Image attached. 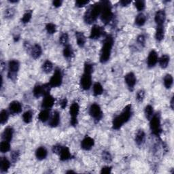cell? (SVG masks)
<instances>
[{"label":"cell","instance_id":"18","mask_svg":"<svg viewBox=\"0 0 174 174\" xmlns=\"http://www.w3.org/2000/svg\"><path fill=\"white\" fill-rule=\"evenodd\" d=\"M42 49L40 44H36L35 45H33V46H32V50H31V54H32V57L34 59H39L41 55H42Z\"/></svg>","mask_w":174,"mask_h":174},{"label":"cell","instance_id":"54","mask_svg":"<svg viewBox=\"0 0 174 174\" xmlns=\"http://www.w3.org/2000/svg\"><path fill=\"white\" fill-rule=\"evenodd\" d=\"M131 3V1H129V0H122L120 2V3L121 6H127Z\"/></svg>","mask_w":174,"mask_h":174},{"label":"cell","instance_id":"58","mask_svg":"<svg viewBox=\"0 0 174 174\" xmlns=\"http://www.w3.org/2000/svg\"><path fill=\"white\" fill-rule=\"evenodd\" d=\"M10 3H16V2H18L17 1H10Z\"/></svg>","mask_w":174,"mask_h":174},{"label":"cell","instance_id":"11","mask_svg":"<svg viewBox=\"0 0 174 174\" xmlns=\"http://www.w3.org/2000/svg\"><path fill=\"white\" fill-rule=\"evenodd\" d=\"M91 85H92L91 75L84 73V74L83 75V76H82L80 79L81 88L85 91H87L90 89Z\"/></svg>","mask_w":174,"mask_h":174},{"label":"cell","instance_id":"3","mask_svg":"<svg viewBox=\"0 0 174 174\" xmlns=\"http://www.w3.org/2000/svg\"><path fill=\"white\" fill-rule=\"evenodd\" d=\"M114 44V39L112 36L108 35L105 37V41L101 48L100 53V62L101 63H105L110 60L112 49Z\"/></svg>","mask_w":174,"mask_h":174},{"label":"cell","instance_id":"53","mask_svg":"<svg viewBox=\"0 0 174 174\" xmlns=\"http://www.w3.org/2000/svg\"><path fill=\"white\" fill-rule=\"evenodd\" d=\"M63 2L61 0H55V1L53 2V5L55 7V8H59L61 5H62Z\"/></svg>","mask_w":174,"mask_h":174},{"label":"cell","instance_id":"24","mask_svg":"<svg viewBox=\"0 0 174 174\" xmlns=\"http://www.w3.org/2000/svg\"><path fill=\"white\" fill-rule=\"evenodd\" d=\"M47 155H48L47 150L44 147H43V146H41V147L38 148L36 150V156L38 160L45 159L46 158Z\"/></svg>","mask_w":174,"mask_h":174},{"label":"cell","instance_id":"47","mask_svg":"<svg viewBox=\"0 0 174 174\" xmlns=\"http://www.w3.org/2000/svg\"><path fill=\"white\" fill-rule=\"evenodd\" d=\"M15 14V10L14 8H8L5 10L4 12V16L6 19L12 18Z\"/></svg>","mask_w":174,"mask_h":174},{"label":"cell","instance_id":"28","mask_svg":"<svg viewBox=\"0 0 174 174\" xmlns=\"http://www.w3.org/2000/svg\"><path fill=\"white\" fill-rule=\"evenodd\" d=\"M50 118V111L48 109H43V110L40 112L38 118L40 121L43 122H46L49 121Z\"/></svg>","mask_w":174,"mask_h":174},{"label":"cell","instance_id":"17","mask_svg":"<svg viewBox=\"0 0 174 174\" xmlns=\"http://www.w3.org/2000/svg\"><path fill=\"white\" fill-rule=\"evenodd\" d=\"M9 111L13 114H18L22 112V105L18 101H13L9 105Z\"/></svg>","mask_w":174,"mask_h":174},{"label":"cell","instance_id":"34","mask_svg":"<svg viewBox=\"0 0 174 174\" xmlns=\"http://www.w3.org/2000/svg\"><path fill=\"white\" fill-rule=\"evenodd\" d=\"M93 94L95 96H98L100 95L104 92V88L102 85L100 83H95L93 85Z\"/></svg>","mask_w":174,"mask_h":174},{"label":"cell","instance_id":"16","mask_svg":"<svg viewBox=\"0 0 174 174\" xmlns=\"http://www.w3.org/2000/svg\"><path fill=\"white\" fill-rule=\"evenodd\" d=\"M54 102H55V99L52 95H48L44 98L42 103V108L43 109H48V110H49V109L53 108L54 104Z\"/></svg>","mask_w":174,"mask_h":174},{"label":"cell","instance_id":"49","mask_svg":"<svg viewBox=\"0 0 174 174\" xmlns=\"http://www.w3.org/2000/svg\"><path fill=\"white\" fill-rule=\"evenodd\" d=\"M63 148V146H61V145H55L54 146L53 148H52V151L53 153L56 155H59L60 154V152L61 151V150Z\"/></svg>","mask_w":174,"mask_h":174},{"label":"cell","instance_id":"19","mask_svg":"<svg viewBox=\"0 0 174 174\" xmlns=\"http://www.w3.org/2000/svg\"><path fill=\"white\" fill-rule=\"evenodd\" d=\"M13 135H14V129L10 127H6L2 134L3 140L9 142H11L13 138Z\"/></svg>","mask_w":174,"mask_h":174},{"label":"cell","instance_id":"43","mask_svg":"<svg viewBox=\"0 0 174 174\" xmlns=\"http://www.w3.org/2000/svg\"><path fill=\"white\" fill-rule=\"evenodd\" d=\"M84 73L85 74H91L94 71V67H93V65L91 63H88V62H86L84 64Z\"/></svg>","mask_w":174,"mask_h":174},{"label":"cell","instance_id":"51","mask_svg":"<svg viewBox=\"0 0 174 174\" xmlns=\"http://www.w3.org/2000/svg\"><path fill=\"white\" fill-rule=\"evenodd\" d=\"M112 167H109V166H105L103 168L101 169V173H110L112 172Z\"/></svg>","mask_w":174,"mask_h":174},{"label":"cell","instance_id":"5","mask_svg":"<svg viewBox=\"0 0 174 174\" xmlns=\"http://www.w3.org/2000/svg\"><path fill=\"white\" fill-rule=\"evenodd\" d=\"M150 128L152 133L155 135L159 136L161 132V118L159 114H154L150 120Z\"/></svg>","mask_w":174,"mask_h":174},{"label":"cell","instance_id":"25","mask_svg":"<svg viewBox=\"0 0 174 174\" xmlns=\"http://www.w3.org/2000/svg\"><path fill=\"white\" fill-rule=\"evenodd\" d=\"M63 54L64 57L67 59H70L74 57V50L72 46L70 44H67L66 46H64V49L63 51Z\"/></svg>","mask_w":174,"mask_h":174},{"label":"cell","instance_id":"20","mask_svg":"<svg viewBox=\"0 0 174 174\" xmlns=\"http://www.w3.org/2000/svg\"><path fill=\"white\" fill-rule=\"evenodd\" d=\"M60 160L62 161H67L71 158V155L70 151V149L67 146H63V148L59 154Z\"/></svg>","mask_w":174,"mask_h":174},{"label":"cell","instance_id":"48","mask_svg":"<svg viewBox=\"0 0 174 174\" xmlns=\"http://www.w3.org/2000/svg\"><path fill=\"white\" fill-rule=\"evenodd\" d=\"M137 42L139 44H140L141 46H145V43H146V37L144 35H139L138 37H137Z\"/></svg>","mask_w":174,"mask_h":174},{"label":"cell","instance_id":"14","mask_svg":"<svg viewBox=\"0 0 174 174\" xmlns=\"http://www.w3.org/2000/svg\"><path fill=\"white\" fill-rule=\"evenodd\" d=\"M166 20V13L164 10H160L156 12L155 20L157 26H162L164 25Z\"/></svg>","mask_w":174,"mask_h":174},{"label":"cell","instance_id":"8","mask_svg":"<svg viewBox=\"0 0 174 174\" xmlns=\"http://www.w3.org/2000/svg\"><path fill=\"white\" fill-rule=\"evenodd\" d=\"M89 114L92 118H94L95 121L97 122L103 118V112L100 105L97 104H93L89 108Z\"/></svg>","mask_w":174,"mask_h":174},{"label":"cell","instance_id":"7","mask_svg":"<svg viewBox=\"0 0 174 174\" xmlns=\"http://www.w3.org/2000/svg\"><path fill=\"white\" fill-rule=\"evenodd\" d=\"M63 82V74L59 68H57L54 71V73L51 77L49 81V84L51 87H59Z\"/></svg>","mask_w":174,"mask_h":174},{"label":"cell","instance_id":"2","mask_svg":"<svg viewBox=\"0 0 174 174\" xmlns=\"http://www.w3.org/2000/svg\"><path fill=\"white\" fill-rule=\"evenodd\" d=\"M101 10L102 4L101 2L95 3L93 5H91L84 14V20L85 23L91 25L95 21H96L98 16L101 15Z\"/></svg>","mask_w":174,"mask_h":174},{"label":"cell","instance_id":"12","mask_svg":"<svg viewBox=\"0 0 174 174\" xmlns=\"http://www.w3.org/2000/svg\"><path fill=\"white\" fill-rule=\"evenodd\" d=\"M125 81L128 88L133 91L136 84V77L134 72H129L125 76Z\"/></svg>","mask_w":174,"mask_h":174},{"label":"cell","instance_id":"29","mask_svg":"<svg viewBox=\"0 0 174 174\" xmlns=\"http://www.w3.org/2000/svg\"><path fill=\"white\" fill-rule=\"evenodd\" d=\"M169 59L170 58L168 54H163V55H162L159 59V63L161 67L163 68V69H165V68L168 67L169 63Z\"/></svg>","mask_w":174,"mask_h":174},{"label":"cell","instance_id":"36","mask_svg":"<svg viewBox=\"0 0 174 174\" xmlns=\"http://www.w3.org/2000/svg\"><path fill=\"white\" fill-rule=\"evenodd\" d=\"M173 79L171 74H167L164 77V85L166 88H170L173 85Z\"/></svg>","mask_w":174,"mask_h":174},{"label":"cell","instance_id":"10","mask_svg":"<svg viewBox=\"0 0 174 174\" xmlns=\"http://www.w3.org/2000/svg\"><path fill=\"white\" fill-rule=\"evenodd\" d=\"M105 34V32L103 27H100V25H95L92 27L90 34V38L93 40H97L103 36Z\"/></svg>","mask_w":174,"mask_h":174},{"label":"cell","instance_id":"50","mask_svg":"<svg viewBox=\"0 0 174 174\" xmlns=\"http://www.w3.org/2000/svg\"><path fill=\"white\" fill-rule=\"evenodd\" d=\"M88 3H89V1H76V6L78 7V8H82V7H84L87 5Z\"/></svg>","mask_w":174,"mask_h":174},{"label":"cell","instance_id":"33","mask_svg":"<svg viewBox=\"0 0 174 174\" xmlns=\"http://www.w3.org/2000/svg\"><path fill=\"white\" fill-rule=\"evenodd\" d=\"M53 69V65L49 60H46L42 65V70L44 73L49 74Z\"/></svg>","mask_w":174,"mask_h":174},{"label":"cell","instance_id":"22","mask_svg":"<svg viewBox=\"0 0 174 174\" xmlns=\"http://www.w3.org/2000/svg\"><path fill=\"white\" fill-rule=\"evenodd\" d=\"M60 114L58 112H54L53 115V117H51L50 122H49V125L51 127H57L58 125H59L60 122Z\"/></svg>","mask_w":174,"mask_h":174},{"label":"cell","instance_id":"13","mask_svg":"<svg viewBox=\"0 0 174 174\" xmlns=\"http://www.w3.org/2000/svg\"><path fill=\"white\" fill-rule=\"evenodd\" d=\"M158 60H159V57H158L157 53L154 50H151L148 54V59H147V63L148 67L150 68L154 67L156 66V64L157 63Z\"/></svg>","mask_w":174,"mask_h":174},{"label":"cell","instance_id":"45","mask_svg":"<svg viewBox=\"0 0 174 174\" xmlns=\"http://www.w3.org/2000/svg\"><path fill=\"white\" fill-rule=\"evenodd\" d=\"M10 157H11V161L12 163H16L20 157V152L19 151H15L11 152L10 154Z\"/></svg>","mask_w":174,"mask_h":174},{"label":"cell","instance_id":"37","mask_svg":"<svg viewBox=\"0 0 174 174\" xmlns=\"http://www.w3.org/2000/svg\"><path fill=\"white\" fill-rule=\"evenodd\" d=\"M33 119V112L31 110L25 112L23 115V120L27 124L30 123Z\"/></svg>","mask_w":174,"mask_h":174},{"label":"cell","instance_id":"38","mask_svg":"<svg viewBox=\"0 0 174 174\" xmlns=\"http://www.w3.org/2000/svg\"><path fill=\"white\" fill-rule=\"evenodd\" d=\"M32 14H33L32 10H27L26 12L24 14L21 19L22 23L24 24L28 23L30 21V20L32 19Z\"/></svg>","mask_w":174,"mask_h":174},{"label":"cell","instance_id":"30","mask_svg":"<svg viewBox=\"0 0 174 174\" xmlns=\"http://www.w3.org/2000/svg\"><path fill=\"white\" fill-rule=\"evenodd\" d=\"M33 96L36 98H40V97L44 96V90H43V85L37 84L35 86L33 91Z\"/></svg>","mask_w":174,"mask_h":174},{"label":"cell","instance_id":"57","mask_svg":"<svg viewBox=\"0 0 174 174\" xmlns=\"http://www.w3.org/2000/svg\"><path fill=\"white\" fill-rule=\"evenodd\" d=\"M75 173V172H73V171H68V172H67V173Z\"/></svg>","mask_w":174,"mask_h":174},{"label":"cell","instance_id":"40","mask_svg":"<svg viewBox=\"0 0 174 174\" xmlns=\"http://www.w3.org/2000/svg\"><path fill=\"white\" fill-rule=\"evenodd\" d=\"M68 42H69V36L67 33H63L61 34V36L59 37V43L64 46H66L68 44Z\"/></svg>","mask_w":174,"mask_h":174},{"label":"cell","instance_id":"52","mask_svg":"<svg viewBox=\"0 0 174 174\" xmlns=\"http://www.w3.org/2000/svg\"><path fill=\"white\" fill-rule=\"evenodd\" d=\"M67 100L66 98H64L63 100H61L60 101V106L62 109H65L67 107Z\"/></svg>","mask_w":174,"mask_h":174},{"label":"cell","instance_id":"39","mask_svg":"<svg viewBox=\"0 0 174 174\" xmlns=\"http://www.w3.org/2000/svg\"><path fill=\"white\" fill-rule=\"evenodd\" d=\"M10 150V144L9 142L2 141L0 144V151L2 153H6Z\"/></svg>","mask_w":174,"mask_h":174},{"label":"cell","instance_id":"27","mask_svg":"<svg viewBox=\"0 0 174 174\" xmlns=\"http://www.w3.org/2000/svg\"><path fill=\"white\" fill-rule=\"evenodd\" d=\"M144 139H145V133L144 131L140 129V130H139L137 132V134L135 135V143L138 146H140L144 143Z\"/></svg>","mask_w":174,"mask_h":174},{"label":"cell","instance_id":"35","mask_svg":"<svg viewBox=\"0 0 174 174\" xmlns=\"http://www.w3.org/2000/svg\"><path fill=\"white\" fill-rule=\"evenodd\" d=\"M9 118V113L6 110H2L0 112V122L2 125L6 124L8 121Z\"/></svg>","mask_w":174,"mask_h":174},{"label":"cell","instance_id":"6","mask_svg":"<svg viewBox=\"0 0 174 174\" xmlns=\"http://www.w3.org/2000/svg\"><path fill=\"white\" fill-rule=\"evenodd\" d=\"M20 64L17 60L10 61L8 64V77L12 81H15L17 78V74L19 72Z\"/></svg>","mask_w":174,"mask_h":174},{"label":"cell","instance_id":"31","mask_svg":"<svg viewBox=\"0 0 174 174\" xmlns=\"http://www.w3.org/2000/svg\"><path fill=\"white\" fill-rule=\"evenodd\" d=\"M146 21V16H145L144 14L143 13H139V15H138L137 16H136L135 20L136 25H138V27H142L143 25H144Z\"/></svg>","mask_w":174,"mask_h":174},{"label":"cell","instance_id":"15","mask_svg":"<svg viewBox=\"0 0 174 174\" xmlns=\"http://www.w3.org/2000/svg\"><path fill=\"white\" fill-rule=\"evenodd\" d=\"M94 145V139L91 137H88V136H86L81 142V148L84 151H90L93 147Z\"/></svg>","mask_w":174,"mask_h":174},{"label":"cell","instance_id":"32","mask_svg":"<svg viewBox=\"0 0 174 174\" xmlns=\"http://www.w3.org/2000/svg\"><path fill=\"white\" fill-rule=\"evenodd\" d=\"M144 114L145 117L147 120L150 121L152 118V117L154 116V109L153 107L151 105H146L144 110Z\"/></svg>","mask_w":174,"mask_h":174},{"label":"cell","instance_id":"41","mask_svg":"<svg viewBox=\"0 0 174 174\" xmlns=\"http://www.w3.org/2000/svg\"><path fill=\"white\" fill-rule=\"evenodd\" d=\"M135 6L138 11H143L146 8V2L144 0H138L135 2Z\"/></svg>","mask_w":174,"mask_h":174},{"label":"cell","instance_id":"21","mask_svg":"<svg viewBox=\"0 0 174 174\" xmlns=\"http://www.w3.org/2000/svg\"><path fill=\"white\" fill-rule=\"evenodd\" d=\"M76 42L78 46L80 48H83L86 44L87 42V38L85 37L84 34L83 32H76Z\"/></svg>","mask_w":174,"mask_h":174},{"label":"cell","instance_id":"26","mask_svg":"<svg viewBox=\"0 0 174 174\" xmlns=\"http://www.w3.org/2000/svg\"><path fill=\"white\" fill-rule=\"evenodd\" d=\"M155 37L156 40L161 42L165 37V29L164 26H157L156 29V33H155Z\"/></svg>","mask_w":174,"mask_h":174},{"label":"cell","instance_id":"42","mask_svg":"<svg viewBox=\"0 0 174 174\" xmlns=\"http://www.w3.org/2000/svg\"><path fill=\"white\" fill-rule=\"evenodd\" d=\"M46 29L48 33L54 34L57 32V27L53 23H48L46 25Z\"/></svg>","mask_w":174,"mask_h":174},{"label":"cell","instance_id":"4","mask_svg":"<svg viewBox=\"0 0 174 174\" xmlns=\"http://www.w3.org/2000/svg\"><path fill=\"white\" fill-rule=\"evenodd\" d=\"M101 2L102 4V10L100 15L101 20L105 25H108L111 22L113 18L111 3L108 1H102Z\"/></svg>","mask_w":174,"mask_h":174},{"label":"cell","instance_id":"1","mask_svg":"<svg viewBox=\"0 0 174 174\" xmlns=\"http://www.w3.org/2000/svg\"><path fill=\"white\" fill-rule=\"evenodd\" d=\"M132 115V106L131 104L127 105L123 109L121 113L117 116L112 121V129L114 130H119L123 125L127 122Z\"/></svg>","mask_w":174,"mask_h":174},{"label":"cell","instance_id":"56","mask_svg":"<svg viewBox=\"0 0 174 174\" xmlns=\"http://www.w3.org/2000/svg\"><path fill=\"white\" fill-rule=\"evenodd\" d=\"M171 108L172 110H173V97L172 98V100H171Z\"/></svg>","mask_w":174,"mask_h":174},{"label":"cell","instance_id":"9","mask_svg":"<svg viewBox=\"0 0 174 174\" xmlns=\"http://www.w3.org/2000/svg\"><path fill=\"white\" fill-rule=\"evenodd\" d=\"M80 111V106L76 102H74L71 104L70 109V114L71 116V121L70 124L71 126H76L78 125V115L79 114Z\"/></svg>","mask_w":174,"mask_h":174},{"label":"cell","instance_id":"23","mask_svg":"<svg viewBox=\"0 0 174 174\" xmlns=\"http://www.w3.org/2000/svg\"><path fill=\"white\" fill-rule=\"evenodd\" d=\"M10 167V162L9 160L6 157H3L1 158L0 160V170L2 172H8Z\"/></svg>","mask_w":174,"mask_h":174},{"label":"cell","instance_id":"46","mask_svg":"<svg viewBox=\"0 0 174 174\" xmlns=\"http://www.w3.org/2000/svg\"><path fill=\"white\" fill-rule=\"evenodd\" d=\"M145 91L144 90H139L138 91L137 94H136V100H137L139 103H141L144 100L145 97Z\"/></svg>","mask_w":174,"mask_h":174},{"label":"cell","instance_id":"44","mask_svg":"<svg viewBox=\"0 0 174 174\" xmlns=\"http://www.w3.org/2000/svg\"><path fill=\"white\" fill-rule=\"evenodd\" d=\"M102 159L106 163H111L112 161V156L110 152L105 151H103V152H102Z\"/></svg>","mask_w":174,"mask_h":174},{"label":"cell","instance_id":"55","mask_svg":"<svg viewBox=\"0 0 174 174\" xmlns=\"http://www.w3.org/2000/svg\"><path fill=\"white\" fill-rule=\"evenodd\" d=\"M5 65H6V63H5L4 62H3V61H2V62H1V70H3L4 69V68L6 67Z\"/></svg>","mask_w":174,"mask_h":174}]
</instances>
